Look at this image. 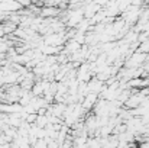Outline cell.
I'll return each mask as SVG.
<instances>
[{"mask_svg":"<svg viewBox=\"0 0 149 148\" xmlns=\"http://www.w3.org/2000/svg\"><path fill=\"white\" fill-rule=\"evenodd\" d=\"M22 6H29V3H31V0H17Z\"/></svg>","mask_w":149,"mask_h":148,"instance_id":"6da1fadb","label":"cell"}]
</instances>
